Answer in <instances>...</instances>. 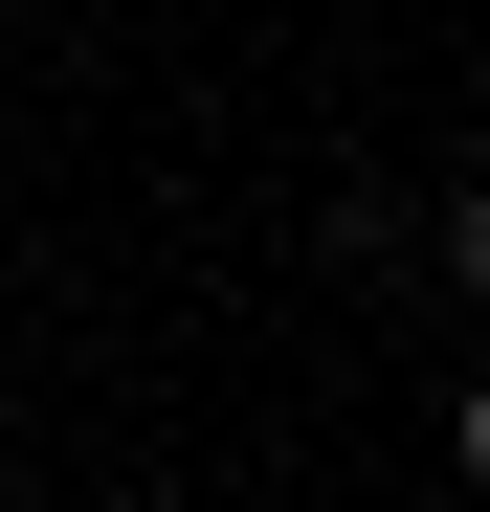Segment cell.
<instances>
[{"mask_svg": "<svg viewBox=\"0 0 490 512\" xmlns=\"http://www.w3.org/2000/svg\"><path fill=\"white\" fill-rule=\"evenodd\" d=\"M446 268H468V290H490V179H468V201H446Z\"/></svg>", "mask_w": 490, "mask_h": 512, "instance_id": "obj_1", "label": "cell"}, {"mask_svg": "<svg viewBox=\"0 0 490 512\" xmlns=\"http://www.w3.org/2000/svg\"><path fill=\"white\" fill-rule=\"evenodd\" d=\"M446 446H468V468H490V379H468V423H446Z\"/></svg>", "mask_w": 490, "mask_h": 512, "instance_id": "obj_2", "label": "cell"}]
</instances>
